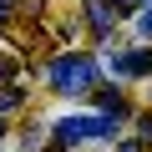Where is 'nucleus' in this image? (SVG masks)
I'll list each match as a JSON object with an SVG mask.
<instances>
[{
    "mask_svg": "<svg viewBox=\"0 0 152 152\" xmlns=\"http://www.w3.org/2000/svg\"><path fill=\"white\" fill-rule=\"evenodd\" d=\"M51 81H56L61 91H86V86L96 81V61H91V56H66V61L51 66Z\"/></svg>",
    "mask_w": 152,
    "mask_h": 152,
    "instance_id": "f257e3e1",
    "label": "nucleus"
},
{
    "mask_svg": "<svg viewBox=\"0 0 152 152\" xmlns=\"http://www.w3.org/2000/svg\"><path fill=\"white\" fill-rule=\"evenodd\" d=\"M56 137L71 147V142H86V137H112V122L107 117H66L56 122Z\"/></svg>",
    "mask_w": 152,
    "mask_h": 152,
    "instance_id": "f03ea898",
    "label": "nucleus"
},
{
    "mask_svg": "<svg viewBox=\"0 0 152 152\" xmlns=\"http://www.w3.org/2000/svg\"><path fill=\"white\" fill-rule=\"evenodd\" d=\"M117 76H147L152 71V51H127V56H112L107 61Z\"/></svg>",
    "mask_w": 152,
    "mask_h": 152,
    "instance_id": "7ed1b4c3",
    "label": "nucleus"
},
{
    "mask_svg": "<svg viewBox=\"0 0 152 152\" xmlns=\"http://www.w3.org/2000/svg\"><path fill=\"white\" fill-rule=\"evenodd\" d=\"M86 20H91V31H112L117 10H112V5H86Z\"/></svg>",
    "mask_w": 152,
    "mask_h": 152,
    "instance_id": "20e7f679",
    "label": "nucleus"
},
{
    "mask_svg": "<svg viewBox=\"0 0 152 152\" xmlns=\"http://www.w3.org/2000/svg\"><path fill=\"white\" fill-rule=\"evenodd\" d=\"M15 107H20V91L5 86V91H0V112H15Z\"/></svg>",
    "mask_w": 152,
    "mask_h": 152,
    "instance_id": "39448f33",
    "label": "nucleus"
},
{
    "mask_svg": "<svg viewBox=\"0 0 152 152\" xmlns=\"http://www.w3.org/2000/svg\"><path fill=\"white\" fill-rule=\"evenodd\" d=\"M137 132H142V142H152V117H142V122H137Z\"/></svg>",
    "mask_w": 152,
    "mask_h": 152,
    "instance_id": "423d86ee",
    "label": "nucleus"
},
{
    "mask_svg": "<svg viewBox=\"0 0 152 152\" xmlns=\"http://www.w3.org/2000/svg\"><path fill=\"white\" fill-rule=\"evenodd\" d=\"M137 26H142V36L152 41V10H142V20H137Z\"/></svg>",
    "mask_w": 152,
    "mask_h": 152,
    "instance_id": "0eeeda50",
    "label": "nucleus"
},
{
    "mask_svg": "<svg viewBox=\"0 0 152 152\" xmlns=\"http://www.w3.org/2000/svg\"><path fill=\"white\" fill-rule=\"evenodd\" d=\"M10 71H15V61H0V81H5V76H10Z\"/></svg>",
    "mask_w": 152,
    "mask_h": 152,
    "instance_id": "6e6552de",
    "label": "nucleus"
},
{
    "mask_svg": "<svg viewBox=\"0 0 152 152\" xmlns=\"http://www.w3.org/2000/svg\"><path fill=\"white\" fill-rule=\"evenodd\" d=\"M117 152H142V147H137V142H127V147H117Z\"/></svg>",
    "mask_w": 152,
    "mask_h": 152,
    "instance_id": "1a4fd4ad",
    "label": "nucleus"
},
{
    "mask_svg": "<svg viewBox=\"0 0 152 152\" xmlns=\"http://www.w3.org/2000/svg\"><path fill=\"white\" fill-rule=\"evenodd\" d=\"M0 26H5V0H0Z\"/></svg>",
    "mask_w": 152,
    "mask_h": 152,
    "instance_id": "9d476101",
    "label": "nucleus"
},
{
    "mask_svg": "<svg viewBox=\"0 0 152 152\" xmlns=\"http://www.w3.org/2000/svg\"><path fill=\"white\" fill-rule=\"evenodd\" d=\"M107 5H132V0H107Z\"/></svg>",
    "mask_w": 152,
    "mask_h": 152,
    "instance_id": "9b49d317",
    "label": "nucleus"
},
{
    "mask_svg": "<svg viewBox=\"0 0 152 152\" xmlns=\"http://www.w3.org/2000/svg\"><path fill=\"white\" fill-rule=\"evenodd\" d=\"M0 137H5V117H0Z\"/></svg>",
    "mask_w": 152,
    "mask_h": 152,
    "instance_id": "f8f14e48",
    "label": "nucleus"
}]
</instances>
